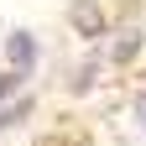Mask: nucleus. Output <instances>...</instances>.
Returning <instances> with one entry per match:
<instances>
[{"label": "nucleus", "mask_w": 146, "mask_h": 146, "mask_svg": "<svg viewBox=\"0 0 146 146\" xmlns=\"http://www.w3.org/2000/svg\"><path fill=\"white\" fill-rule=\"evenodd\" d=\"M68 21H73V31H84V36H104V11L89 5V0L68 5Z\"/></svg>", "instance_id": "nucleus-1"}, {"label": "nucleus", "mask_w": 146, "mask_h": 146, "mask_svg": "<svg viewBox=\"0 0 146 146\" xmlns=\"http://www.w3.org/2000/svg\"><path fill=\"white\" fill-rule=\"evenodd\" d=\"M5 58L16 63V73H26V68H31V58H36V42H31L26 31H16L11 42H5Z\"/></svg>", "instance_id": "nucleus-2"}, {"label": "nucleus", "mask_w": 146, "mask_h": 146, "mask_svg": "<svg viewBox=\"0 0 146 146\" xmlns=\"http://www.w3.org/2000/svg\"><path fill=\"white\" fill-rule=\"evenodd\" d=\"M110 52H115V63H131L136 52H141V36H136V31H125V36H120V42L110 47Z\"/></svg>", "instance_id": "nucleus-3"}, {"label": "nucleus", "mask_w": 146, "mask_h": 146, "mask_svg": "<svg viewBox=\"0 0 146 146\" xmlns=\"http://www.w3.org/2000/svg\"><path fill=\"white\" fill-rule=\"evenodd\" d=\"M16 84H21V73H11V78H0V99H5V94H16Z\"/></svg>", "instance_id": "nucleus-4"}, {"label": "nucleus", "mask_w": 146, "mask_h": 146, "mask_svg": "<svg viewBox=\"0 0 146 146\" xmlns=\"http://www.w3.org/2000/svg\"><path fill=\"white\" fill-rule=\"evenodd\" d=\"M136 115H141V125H146V94H141V99H136Z\"/></svg>", "instance_id": "nucleus-5"}, {"label": "nucleus", "mask_w": 146, "mask_h": 146, "mask_svg": "<svg viewBox=\"0 0 146 146\" xmlns=\"http://www.w3.org/2000/svg\"><path fill=\"white\" fill-rule=\"evenodd\" d=\"M42 146H78V141H63V136H58V141H42Z\"/></svg>", "instance_id": "nucleus-6"}]
</instances>
